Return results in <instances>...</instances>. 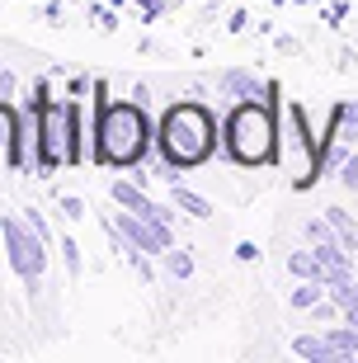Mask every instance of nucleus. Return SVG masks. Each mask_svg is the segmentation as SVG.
<instances>
[{"instance_id":"7","label":"nucleus","mask_w":358,"mask_h":363,"mask_svg":"<svg viewBox=\"0 0 358 363\" xmlns=\"http://www.w3.org/2000/svg\"><path fill=\"white\" fill-rule=\"evenodd\" d=\"M118 231L128 236V245L133 250H146V255H165L174 245V231L165 227V222H156V217H142V213H133V208H123L118 217Z\"/></svg>"},{"instance_id":"26","label":"nucleus","mask_w":358,"mask_h":363,"mask_svg":"<svg viewBox=\"0 0 358 363\" xmlns=\"http://www.w3.org/2000/svg\"><path fill=\"white\" fill-rule=\"evenodd\" d=\"M245 24H250V14H245V10H236V14H231V24H226V28H231V33H240V28H245Z\"/></svg>"},{"instance_id":"21","label":"nucleus","mask_w":358,"mask_h":363,"mask_svg":"<svg viewBox=\"0 0 358 363\" xmlns=\"http://www.w3.org/2000/svg\"><path fill=\"white\" fill-rule=\"evenodd\" d=\"M62 213H67L71 222H76V217H85V203H80L76 194H62Z\"/></svg>"},{"instance_id":"23","label":"nucleus","mask_w":358,"mask_h":363,"mask_svg":"<svg viewBox=\"0 0 358 363\" xmlns=\"http://www.w3.org/2000/svg\"><path fill=\"white\" fill-rule=\"evenodd\" d=\"M14 90H19V76L14 71H0V99H14Z\"/></svg>"},{"instance_id":"10","label":"nucleus","mask_w":358,"mask_h":363,"mask_svg":"<svg viewBox=\"0 0 358 363\" xmlns=\"http://www.w3.org/2000/svg\"><path fill=\"white\" fill-rule=\"evenodd\" d=\"M14 142H19V104L14 99H0V161L10 165Z\"/></svg>"},{"instance_id":"9","label":"nucleus","mask_w":358,"mask_h":363,"mask_svg":"<svg viewBox=\"0 0 358 363\" xmlns=\"http://www.w3.org/2000/svg\"><path fill=\"white\" fill-rule=\"evenodd\" d=\"M325 137H340V142H349V137H358V99H340V104L330 108V123H325Z\"/></svg>"},{"instance_id":"14","label":"nucleus","mask_w":358,"mask_h":363,"mask_svg":"<svg viewBox=\"0 0 358 363\" xmlns=\"http://www.w3.org/2000/svg\"><path fill=\"white\" fill-rule=\"evenodd\" d=\"M320 297H325V283H320V279H302L297 288H292V297H288V302H292L297 311H311V307L320 302Z\"/></svg>"},{"instance_id":"20","label":"nucleus","mask_w":358,"mask_h":363,"mask_svg":"<svg viewBox=\"0 0 358 363\" xmlns=\"http://www.w3.org/2000/svg\"><path fill=\"white\" fill-rule=\"evenodd\" d=\"M340 184H345V189H358V156H349V161H345V170H340Z\"/></svg>"},{"instance_id":"25","label":"nucleus","mask_w":358,"mask_h":363,"mask_svg":"<svg viewBox=\"0 0 358 363\" xmlns=\"http://www.w3.org/2000/svg\"><path fill=\"white\" fill-rule=\"evenodd\" d=\"M236 259H259V250H254V241H240V245H236Z\"/></svg>"},{"instance_id":"17","label":"nucleus","mask_w":358,"mask_h":363,"mask_svg":"<svg viewBox=\"0 0 358 363\" xmlns=\"http://www.w3.org/2000/svg\"><path fill=\"white\" fill-rule=\"evenodd\" d=\"M160 259H165V269H170L174 279H189V274H194V255H189V250H179V245H170Z\"/></svg>"},{"instance_id":"18","label":"nucleus","mask_w":358,"mask_h":363,"mask_svg":"<svg viewBox=\"0 0 358 363\" xmlns=\"http://www.w3.org/2000/svg\"><path fill=\"white\" fill-rule=\"evenodd\" d=\"M330 236H340V231L330 227V217H311V222H306V241H311V245L330 241Z\"/></svg>"},{"instance_id":"1","label":"nucleus","mask_w":358,"mask_h":363,"mask_svg":"<svg viewBox=\"0 0 358 363\" xmlns=\"http://www.w3.org/2000/svg\"><path fill=\"white\" fill-rule=\"evenodd\" d=\"M94 128H90V161L108 170H137L151 161L156 147V128L142 99H108V81H94Z\"/></svg>"},{"instance_id":"22","label":"nucleus","mask_w":358,"mask_h":363,"mask_svg":"<svg viewBox=\"0 0 358 363\" xmlns=\"http://www.w3.org/2000/svg\"><path fill=\"white\" fill-rule=\"evenodd\" d=\"M28 227H33V231L43 236V241L52 245V231H47V222H43V213H38V208H28Z\"/></svg>"},{"instance_id":"19","label":"nucleus","mask_w":358,"mask_h":363,"mask_svg":"<svg viewBox=\"0 0 358 363\" xmlns=\"http://www.w3.org/2000/svg\"><path fill=\"white\" fill-rule=\"evenodd\" d=\"M62 259H67V274H71V279H80V269H85V264H80V245L71 241V236L62 241Z\"/></svg>"},{"instance_id":"16","label":"nucleus","mask_w":358,"mask_h":363,"mask_svg":"<svg viewBox=\"0 0 358 363\" xmlns=\"http://www.w3.org/2000/svg\"><path fill=\"white\" fill-rule=\"evenodd\" d=\"M320 213L330 217V227L340 231V241H345L349 250H358V227H354V222H349V213H345V208H320Z\"/></svg>"},{"instance_id":"11","label":"nucleus","mask_w":358,"mask_h":363,"mask_svg":"<svg viewBox=\"0 0 358 363\" xmlns=\"http://www.w3.org/2000/svg\"><path fill=\"white\" fill-rule=\"evenodd\" d=\"M170 203L174 208H179V213H189V217H213V203L203 199V194H194V189L189 184H179V179H170Z\"/></svg>"},{"instance_id":"2","label":"nucleus","mask_w":358,"mask_h":363,"mask_svg":"<svg viewBox=\"0 0 358 363\" xmlns=\"http://www.w3.org/2000/svg\"><path fill=\"white\" fill-rule=\"evenodd\" d=\"M222 147V128H217L213 108L198 99H179L160 113L156 123V151L170 170H194V165L213 161Z\"/></svg>"},{"instance_id":"13","label":"nucleus","mask_w":358,"mask_h":363,"mask_svg":"<svg viewBox=\"0 0 358 363\" xmlns=\"http://www.w3.org/2000/svg\"><path fill=\"white\" fill-rule=\"evenodd\" d=\"M325 340H330V350L340 354V359H358V330L354 325H330V330H325Z\"/></svg>"},{"instance_id":"4","label":"nucleus","mask_w":358,"mask_h":363,"mask_svg":"<svg viewBox=\"0 0 358 363\" xmlns=\"http://www.w3.org/2000/svg\"><path fill=\"white\" fill-rule=\"evenodd\" d=\"M38 147H43V179L62 165H85V113L80 99H43L38 113Z\"/></svg>"},{"instance_id":"28","label":"nucleus","mask_w":358,"mask_h":363,"mask_svg":"<svg viewBox=\"0 0 358 363\" xmlns=\"http://www.w3.org/2000/svg\"><path fill=\"white\" fill-rule=\"evenodd\" d=\"M0 250H5V236H0Z\"/></svg>"},{"instance_id":"6","label":"nucleus","mask_w":358,"mask_h":363,"mask_svg":"<svg viewBox=\"0 0 358 363\" xmlns=\"http://www.w3.org/2000/svg\"><path fill=\"white\" fill-rule=\"evenodd\" d=\"M316 151H320V137L306 133V113L302 104L288 108V170H292V189H311L316 184Z\"/></svg>"},{"instance_id":"15","label":"nucleus","mask_w":358,"mask_h":363,"mask_svg":"<svg viewBox=\"0 0 358 363\" xmlns=\"http://www.w3.org/2000/svg\"><path fill=\"white\" fill-rule=\"evenodd\" d=\"M288 274H292V279H320L316 250H292V255H288Z\"/></svg>"},{"instance_id":"8","label":"nucleus","mask_w":358,"mask_h":363,"mask_svg":"<svg viewBox=\"0 0 358 363\" xmlns=\"http://www.w3.org/2000/svg\"><path fill=\"white\" fill-rule=\"evenodd\" d=\"M217 90L226 94V99H254V94L264 90V81H259V76H254V71H245V67H231V71H222V76H217Z\"/></svg>"},{"instance_id":"5","label":"nucleus","mask_w":358,"mask_h":363,"mask_svg":"<svg viewBox=\"0 0 358 363\" xmlns=\"http://www.w3.org/2000/svg\"><path fill=\"white\" fill-rule=\"evenodd\" d=\"M0 236H5L10 269L24 279L28 293H43V274H47V241L28 227V217H14V213L0 217Z\"/></svg>"},{"instance_id":"3","label":"nucleus","mask_w":358,"mask_h":363,"mask_svg":"<svg viewBox=\"0 0 358 363\" xmlns=\"http://www.w3.org/2000/svg\"><path fill=\"white\" fill-rule=\"evenodd\" d=\"M222 151L236 165H269L279 151V118L274 99H240L222 118Z\"/></svg>"},{"instance_id":"24","label":"nucleus","mask_w":358,"mask_h":363,"mask_svg":"<svg viewBox=\"0 0 358 363\" xmlns=\"http://www.w3.org/2000/svg\"><path fill=\"white\" fill-rule=\"evenodd\" d=\"M90 90H94V81H85V76H76V81L67 85V94H76V99H80V94H90Z\"/></svg>"},{"instance_id":"12","label":"nucleus","mask_w":358,"mask_h":363,"mask_svg":"<svg viewBox=\"0 0 358 363\" xmlns=\"http://www.w3.org/2000/svg\"><path fill=\"white\" fill-rule=\"evenodd\" d=\"M292 354H297V359H311V363H340V354L330 350L325 335H297L292 340Z\"/></svg>"},{"instance_id":"27","label":"nucleus","mask_w":358,"mask_h":363,"mask_svg":"<svg viewBox=\"0 0 358 363\" xmlns=\"http://www.w3.org/2000/svg\"><path fill=\"white\" fill-rule=\"evenodd\" d=\"M345 321H349V325H354V330H358V311H345Z\"/></svg>"}]
</instances>
